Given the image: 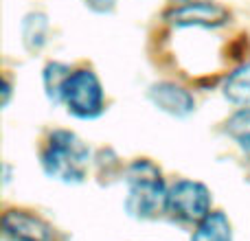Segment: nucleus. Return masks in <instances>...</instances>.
Instances as JSON below:
<instances>
[{"label":"nucleus","mask_w":250,"mask_h":241,"mask_svg":"<svg viewBox=\"0 0 250 241\" xmlns=\"http://www.w3.org/2000/svg\"><path fill=\"white\" fill-rule=\"evenodd\" d=\"M127 198L125 211L136 220H154L163 211H167V186L160 176L158 167L149 160H136L125 171Z\"/></svg>","instance_id":"1"},{"label":"nucleus","mask_w":250,"mask_h":241,"mask_svg":"<svg viewBox=\"0 0 250 241\" xmlns=\"http://www.w3.org/2000/svg\"><path fill=\"white\" fill-rule=\"evenodd\" d=\"M90 151L83 141L73 132L57 129L48 136L42 151V167L46 176L62 182H82L88 173Z\"/></svg>","instance_id":"2"},{"label":"nucleus","mask_w":250,"mask_h":241,"mask_svg":"<svg viewBox=\"0 0 250 241\" xmlns=\"http://www.w3.org/2000/svg\"><path fill=\"white\" fill-rule=\"evenodd\" d=\"M62 101L68 105V112L77 119H97L104 112V90L95 73L75 70L62 92Z\"/></svg>","instance_id":"3"},{"label":"nucleus","mask_w":250,"mask_h":241,"mask_svg":"<svg viewBox=\"0 0 250 241\" xmlns=\"http://www.w3.org/2000/svg\"><path fill=\"white\" fill-rule=\"evenodd\" d=\"M167 211L178 221L200 224L211 213V193L200 182L180 180L167 193Z\"/></svg>","instance_id":"4"},{"label":"nucleus","mask_w":250,"mask_h":241,"mask_svg":"<svg viewBox=\"0 0 250 241\" xmlns=\"http://www.w3.org/2000/svg\"><path fill=\"white\" fill-rule=\"evenodd\" d=\"M167 18L176 26H220L229 20V13L220 4L195 0V2H185L182 7L173 9Z\"/></svg>","instance_id":"5"},{"label":"nucleus","mask_w":250,"mask_h":241,"mask_svg":"<svg viewBox=\"0 0 250 241\" xmlns=\"http://www.w3.org/2000/svg\"><path fill=\"white\" fill-rule=\"evenodd\" d=\"M2 233L9 241H51V228L40 217L18 211L2 217Z\"/></svg>","instance_id":"6"},{"label":"nucleus","mask_w":250,"mask_h":241,"mask_svg":"<svg viewBox=\"0 0 250 241\" xmlns=\"http://www.w3.org/2000/svg\"><path fill=\"white\" fill-rule=\"evenodd\" d=\"M149 97L163 112H169L173 117H187L195 108L193 97L176 83H158L149 90Z\"/></svg>","instance_id":"7"},{"label":"nucleus","mask_w":250,"mask_h":241,"mask_svg":"<svg viewBox=\"0 0 250 241\" xmlns=\"http://www.w3.org/2000/svg\"><path fill=\"white\" fill-rule=\"evenodd\" d=\"M191 241H233L230 221L224 213H208L191 235Z\"/></svg>","instance_id":"8"},{"label":"nucleus","mask_w":250,"mask_h":241,"mask_svg":"<svg viewBox=\"0 0 250 241\" xmlns=\"http://www.w3.org/2000/svg\"><path fill=\"white\" fill-rule=\"evenodd\" d=\"M224 97L237 105H250V64L237 68L226 79Z\"/></svg>","instance_id":"9"},{"label":"nucleus","mask_w":250,"mask_h":241,"mask_svg":"<svg viewBox=\"0 0 250 241\" xmlns=\"http://www.w3.org/2000/svg\"><path fill=\"white\" fill-rule=\"evenodd\" d=\"M229 136L242 147V151L250 158V108H244L235 112L226 123Z\"/></svg>","instance_id":"10"},{"label":"nucleus","mask_w":250,"mask_h":241,"mask_svg":"<svg viewBox=\"0 0 250 241\" xmlns=\"http://www.w3.org/2000/svg\"><path fill=\"white\" fill-rule=\"evenodd\" d=\"M68 77H70L68 66L57 64V61L46 66V70H44V86H46V95L53 103L62 101V92H64V86H66V81H68Z\"/></svg>","instance_id":"11"},{"label":"nucleus","mask_w":250,"mask_h":241,"mask_svg":"<svg viewBox=\"0 0 250 241\" xmlns=\"http://www.w3.org/2000/svg\"><path fill=\"white\" fill-rule=\"evenodd\" d=\"M119 0H86V4L92 9V11H99V13H104V11H110V9L117 4Z\"/></svg>","instance_id":"12"}]
</instances>
